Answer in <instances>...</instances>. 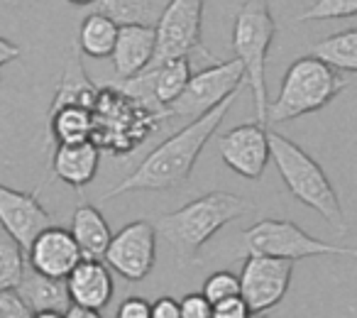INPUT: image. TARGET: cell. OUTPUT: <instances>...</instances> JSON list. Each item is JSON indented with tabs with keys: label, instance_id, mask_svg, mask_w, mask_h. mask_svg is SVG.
<instances>
[{
	"label": "cell",
	"instance_id": "4316f807",
	"mask_svg": "<svg viewBox=\"0 0 357 318\" xmlns=\"http://www.w3.org/2000/svg\"><path fill=\"white\" fill-rule=\"evenodd\" d=\"M204 294L211 303H218L228 296H235V294H240V277H235L233 272L211 274L204 284Z\"/></svg>",
	"mask_w": 357,
	"mask_h": 318
},
{
	"label": "cell",
	"instance_id": "44dd1931",
	"mask_svg": "<svg viewBox=\"0 0 357 318\" xmlns=\"http://www.w3.org/2000/svg\"><path fill=\"white\" fill-rule=\"evenodd\" d=\"M118 27L120 25L113 17H108L100 10H93L91 15H86L79 27L81 54L93 56V59L110 56V52L115 47V37H118Z\"/></svg>",
	"mask_w": 357,
	"mask_h": 318
},
{
	"label": "cell",
	"instance_id": "4fadbf2b",
	"mask_svg": "<svg viewBox=\"0 0 357 318\" xmlns=\"http://www.w3.org/2000/svg\"><path fill=\"white\" fill-rule=\"evenodd\" d=\"M223 162L245 179H259L269 162V130L262 123H245L228 130L218 142Z\"/></svg>",
	"mask_w": 357,
	"mask_h": 318
},
{
	"label": "cell",
	"instance_id": "2e32d148",
	"mask_svg": "<svg viewBox=\"0 0 357 318\" xmlns=\"http://www.w3.org/2000/svg\"><path fill=\"white\" fill-rule=\"evenodd\" d=\"M66 289L71 303H81L103 313L113 298V274L103 259L84 257L66 277Z\"/></svg>",
	"mask_w": 357,
	"mask_h": 318
},
{
	"label": "cell",
	"instance_id": "8fae6325",
	"mask_svg": "<svg viewBox=\"0 0 357 318\" xmlns=\"http://www.w3.org/2000/svg\"><path fill=\"white\" fill-rule=\"evenodd\" d=\"M105 264L128 282H142L157 259V228L149 220H132L110 238Z\"/></svg>",
	"mask_w": 357,
	"mask_h": 318
},
{
	"label": "cell",
	"instance_id": "8992f818",
	"mask_svg": "<svg viewBox=\"0 0 357 318\" xmlns=\"http://www.w3.org/2000/svg\"><path fill=\"white\" fill-rule=\"evenodd\" d=\"M277 35V22L269 10V0H245L235 13L233 22V52L245 66V81L252 91L255 118L257 123L267 125V81L264 66L272 40Z\"/></svg>",
	"mask_w": 357,
	"mask_h": 318
},
{
	"label": "cell",
	"instance_id": "277c9868",
	"mask_svg": "<svg viewBox=\"0 0 357 318\" xmlns=\"http://www.w3.org/2000/svg\"><path fill=\"white\" fill-rule=\"evenodd\" d=\"M93 113V139L100 152L110 154H130L144 142L152 132L159 130L164 123L157 113L125 93L120 86L105 84L98 89L96 103L91 108Z\"/></svg>",
	"mask_w": 357,
	"mask_h": 318
},
{
	"label": "cell",
	"instance_id": "ffe728a7",
	"mask_svg": "<svg viewBox=\"0 0 357 318\" xmlns=\"http://www.w3.org/2000/svg\"><path fill=\"white\" fill-rule=\"evenodd\" d=\"M96 96H98V86L86 76V69L81 64V50H76L69 56L64 66V74H61L59 89L52 100V108H61V105H86V108H93Z\"/></svg>",
	"mask_w": 357,
	"mask_h": 318
},
{
	"label": "cell",
	"instance_id": "3957f363",
	"mask_svg": "<svg viewBox=\"0 0 357 318\" xmlns=\"http://www.w3.org/2000/svg\"><path fill=\"white\" fill-rule=\"evenodd\" d=\"M269 159L274 162L279 176L294 199L321 213V218L328 225H333L335 233H347V220L342 213L340 199H337L326 172L306 149H301L284 135L269 132Z\"/></svg>",
	"mask_w": 357,
	"mask_h": 318
},
{
	"label": "cell",
	"instance_id": "1f68e13d",
	"mask_svg": "<svg viewBox=\"0 0 357 318\" xmlns=\"http://www.w3.org/2000/svg\"><path fill=\"white\" fill-rule=\"evenodd\" d=\"M152 318H181V306H178L176 298L159 296L152 303Z\"/></svg>",
	"mask_w": 357,
	"mask_h": 318
},
{
	"label": "cell",
	"instance_id": "4dcf8cb0",
	"mask_svg": "<svg viewBox=\"0 0 357 318\" xmlns=\"http://www.w3.org/2000/svg\"><path fill=\"white\" fill-rule=\"evenodd\" d=\"M118 318H152V303L144 296H128L120 303Z\"/></svg>",
	"mask_w": 357,
	"mask_h": 318
},
{
	"label": "cell",
	"instance_id": "d6a6232c",
	"mask_svg": "<svg viewBox=\"0 0 357 318\" xmlns=\"http://www.w3.org/2000/svg\"><path fill=\"white\" fill-rule=\"evenodd\" d=\"M20 54H22V50L15 45V42L0 37V69H3L6 64H10V61L20 59Z\"/></svg>",
	"mask_w": 357,
	"mask_h": 318
},
{
	"label": "cell",
	"instance_id": "7a4b0ae2",
	"mask_svg": "<svg viewBox=\"0 0 357 318\" xmlns=\"http://www.w3.org/2000/svg\"><path fill=\"white\" fill-rule=\"evenodd\" d=\"M252 206L243 196L230 191H211L189 201L181 209L164 213L157 220V235L172 245L174 255L181 264L196 259L199 250L228 223L250 213Z\"/></svg>",
	"mask_w": 357,
	"mask_h": 318
},
{
	"label": "cell",
	"instance_id": "e0dca14e",
	"mask_svg": "<svg viewBox=\"0 0 357 318\" xmlns=\"http://www.w3.org/2000/svg\"><path fill=\"white\" fill-rule=\"evenodd\" d=\"M15 289L22 296V301L27 303L32 316H40V318L64 316L71 303L66 279L47 277V274L32 269L30 264H25V272H22V279Z\"/></svg>",
	"mask_w": 357,
	"mask_h": 318
},
{
	"label": "cell",
	"instance_id": "83f0119b",
	"mask_svg": "<svg viewBox=\"0 0 357 318\" xmlns=\"http://www.w3.org/2000/svg\"><path fill=\"white\" fill-rule=\"evenodd\" d=\"M30 308L17 289H0V318H30Z\"/></svg>",
	"mask_w": 357,
	"mask_h": 318
},
{
	"label": "cell",
	"instance_id": "e575fe53",
	"mask_svg": "<svg viewBox=\"0 0 357 318\" xmlns=\"http://www.w3.org/2000/svg\"><path fill=\"white\" fill-rule=\"evenodd\" d=\"M69 3H74V6H91L96 0H69Z\"/></svg>",
	"mask_w": 357,
	"mask_h": 318
},
{
	"label": "cell",
	"instance_id": "d4e9b609",
	"mask_svg": "<svg viewBox=\"0 0 357 318\" xmlns=\"http://www.w3.org/2000/svg\"><path fill=\"white\" fill-rule=\"evenodd\" d=\"M25 264V250L10 235H0V289H15L22 279Z\"/></svg>",
	"mask_w": 357,
	"mask_h": 318
},
{
	"label": "cell",
	"instance_id": "f546056e",
	"mask_svg": "<svg viewBox=\"0 0 357 318\" xmlns=\"http://www.w3.org/2000/svg\"><path fill=\"white\" fill-rule=\"evenodd\" d=\"M248 316H252V313H250V306L243 298V294H235V296H228L223 301L213 303V318H248Z\"/></svg>",
	"mask_w": 357,
	"mask_h": 318
},
{
	"label": "cell",
	"instance_id": "5bb4252c",
	"mask_svg": "<svg viewBox=\"0 0 357 318\" xmlns=\"http://www.w3.org/2000/svg\"><path fill=\"white\" fill-rule=\"evenodd\" d=\"M25 255H27V264L32 269L56 279H66L71 269L84 259L81 248L74 240V235H71V230L54 223L32 240V245L27 248Z\"/></svg>",
	"mask_w": 357,
	"mask_h": 318
},
{
	"label": "cell",
	"instance_id": "5b68a950",
	"mask_svg": "<svg viewBox=\"0 0 357 318\" xmlns=\"http://www.w3.org/2000/svg\"><path fill=\"white\" fill-rule=\"evenodd\" d=\"M347 81L321 56L308 54L287 69L277 98L267 108V123H289L301 115L318 113L342 93Z\"/></svg>",
	"mask_w": 357,
	"mask_h": 318
},
{
	"label": "cell",
	"instance_id": "30bf717a",
	"mask_svg": "<svg viewBox=\"0 0 357 318\" xmlns=\"http://www.w3.org/2000/svg\"><path fill=\"white\" fill-rule=\"evenodd\" d=\"M294 274V259L248 255L240 272V294L248 301L250 313L259 316L274 308L289 292Z\"/></svg>",
	"mask_w": 357,
	"mask_h": 318
},
{
	"label": "cell",
	"instance_id": "52a82bcc",
	"mask_svg": "<svg viewBox=\"0 0 357 318\" xmlns=\"http://www.w3.org/2000/svg\"><path fill=\"white\" fill-rule=\"evenodd\" d=\"M204 6L206 0H167L159 15L154 32H157V50L149 64L189 56L191 66L215 64V56L201 45V27H204ZM147 64V66H149Z\"/></svg>",
	"mask_w": 357,
	"mask_h": 318
},
{
	"label": "cell",
	"instance_id": "d590c367",
	"mask_svg": "<svg viewBox=\"0 0 357 318\" xmlns=\"http://www.w3.org/2000/svg\"><path fill=\"white\" fill-rule=\"evenodd\" d=\"M350 257H355V262H357V245L355 248H350Z\"/></svg>",
	"mask_w": 357,
	"mask_h": 318
},
{
	"label": "cell",
	"instance_id": "7c38bea8",
	"mask_svg": "<svg viewBox=\"0 0 357 318\" xmlns=\"http://www.w3.org/2000/svg\"><path fill=\"white\" fill-rule=\"evenodd\" d=\"M52 225V213L40 204L37 191H17L0 184V228L27 252L32 240Z\"/></svg>",
	"mask_w": 357,
	"mask_h": 318
},
{
	"label": "cell",
	"instance_id": "603a6c76",
	"mask_svg": "<svg viewBox=\"0 0 357 318\" xmlns=\"http://www.w3.org/2000/svg\"><path fill=\"white\" fill-rule=\"evenodd\" d=\"M167 0H96V10L113 17L118 25H157Z\"/></svg>",
	"mask_w": 357,
	"mask_h": 318
},
{
	"label": "cell",
	"instance_id": "f1b7e54d",
	"mask_svg": "<svg viewBox=\"0 0 357 318\" xmlns=\"http://www.w3.org/2000/svg\"><path fill=\"white\" fill-rule=\"evenodd\" d=\"M181 318H213V303L206 298V294H186L181 301Z\"/></svg>",
	"mask_w": 357,
	"mask_h": 318
},
{
	"label": "cell",
	"instance_id": "9a60e30c",
	"mask_svg": "<svg viewBox=\"0 0 357 318\" xmlns=\"http://www.w3.org/2000/svg\"><path fill=\"white\" fill-rule=\"evenodd\" d=\"M154 50H157V32H154V25H137V22L120 25L118 37H115V47H113V52H110V59H113V69H115L118 81L139 74V71L152 61Z\"/></svg>",
	"mask_w": 357,
	"mask_h": 318
},
{
	"label": "cell",
	"instance_id": "9c48e42d",
	"mask_svg": "<svg viewBox=\"0 0 357 318\" xmlns=\"http://www.w3.org/2000/svg\"><path fill=\"white\" fill-rule=\"evenodd\" d=\"M243 248L248 255H269V257L294 259V262L306 257H321V255H350V248L323 243L291 220L277 218H264L250 225L243 233Z\"/></svg>",
	"mask_w": 357,
	"mask_h": 318
},
{
	"label": "cell",
	"instance_id": "ba28073f",
	"mask_svg": "<svg viewBox=\"0 0 357 318\" xmlns=\"http://www.w3.org/2000/svg\"><path fill=\"white\" fill-rule=\"evenodd\" d=\"M245 81V66L235 56L228 61H215V64L201 66L186 81L184 91L164 108V118H199L208 113L211 108L225 100L230 93L240 91V84Z\"/></svg>",
	"mask_w": 357,
	"mask_h": 318
},
{
	"label": "cell",
	"instance_id": "7402d4cb",
	"mask_svg": "<svg viewBox=\"0 0 357 318\" xmlns=\"http://www.w3.org/2000/svg\"><path fill=\"white\" fill-rule=\"evenodd\" d=\"M52 137L59 142H81L93 135V113L86 105H61L50 110Z\"/></svg>",
	"mask_w": 357,
	"mask_h": 318
},
{
	"label": "cell",
	"instance_id": "d6986e66",
	"mask_svg": "<svg viewBox=\"0 0 357 318\" xmlns=\"http://www.w3.org/2000/svg\"><path fill=\"white\" fill-rule=\"evenodd\" d=\"M71 235L79 243L81 255L84 257H96L103 259L105 250L110 245V225L108 220L103 218L96 206L91 204H81L79 209L74 211V218H71Z\"/></svg>",
	"mask_w": 357,
	"mask_h": 318
},
{
	"label": "cell",
	"instance_id": "cb8c5ba5",
	"mask_svg": "<svg viewBox=\"0 0 357 318\" xmlns=\"http://www.w3.org/2000/svg\"><path fill=\"white\" fill-rule=\"evenodd\" d=\"M311 54L321 56L337 71H357V27L335 32V35L316 42L311 47Z\"/></svg>",
	"mask_w": 357,
	"mask_h": 318
},
{
	"label": "cell",
	"instance_id": "ac0fdd59",
	"mask_svg": "<svg viewBox=\"0 0 357 318\" xmlns=\"http://www.w3.org/2000/svg\"><path fill=\"white\" fill-rule=\"evenodd\" d=\"M100 165V147L93 139L81 142H59L52 157V172L66 186L81 191L89 186L98 174Z\"/></svg>",
	"mask_w": 357,
	"mask_h": 318
},
{
	"label": "cell",
	"instance_id": "836d02e7",
	"mask_svg": "<svg viewBox=\"0 0 357 318\" xmlns=\"http://www.w3.org/2000/svg\"><path fill=\"white\" fill-rule=\"evenodd\" d=\"M64 316L66 318H100V311L89 308V306H81V303H69Z\"/></svg>",
	"mask_w": 357,
	"mask_h": 318
},
{
	"label": "cell",
	"instance_id": "6da1fadb",
	"mask_svg": "<svg viewBox=\"0 0 357 318\" xmlns=\"http://www.w3.org/2000/svg\"><path fill=\"white\" fill-rule=\"evenodd\" d=\"M238 93L240 91L230 93L228 98L220 100L208 113L194 118L186 128H181L172 137L164 139L162 144H157L142 159V165L137 169L130 172L123 181H118V184L105 191L103 201L115 199L120 194H130V191H167V189H176V186H184L189 181L191 172H194V165L196 159H199L201 149L206 147V142L220 128L228 110L233 108Z\"/></svg>",
	"mask_w": 357,
	"mask_h": 318
},
{
	"label": "cell",
	"instance_id": "484cf974",
	"mask_svg": "<svg viewBox=\"0 0 357 318\" xmlns=\"http://www.w3.org/2000/svg\"><path fill=\"white\" fill-rule=\"evenodd\" d=\"M355 15H357V0H316L296 20L318 22V20H340V17H355Z\"/></svg>",
	"mask_w": 357,
	"mask_h": 318
}]
</instances>
